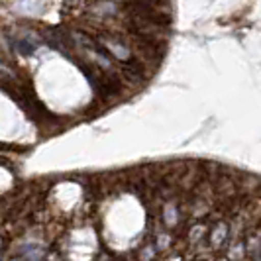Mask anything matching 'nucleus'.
<instances>
[{
  "mask_svg": "<svg viewBox=\"0 0 261 261\" xmlns=\"http://www.w3.org/2000/svg\"><path fill=\"white\" fill-rule=\"evenodd\" d=\"M226 238H228V224L226 222H216L212 228H210V242H212V246H222L224 242H226Z\"/></svg>",
  "mask_w": 261,
  "mask_h": 261,
  "instance_id": "nucleus-2",
  "label": "nucleus"
},
{
  "mask_svg": "<svg viewBox=\"0 0 261 261\" xmlns=\"http://www.w3.org/2000/svg\"><path fill=\"white\" fill-rule=\"evenodd\" d=\"M0 244H2V242H0Z\"/></svg>",
  "mask_w": 261,
  "mask_h": 261,
  "instance_id": "nucleus-4",
  "label": "nucleus"
},
{
  "mask_svg": "<svg viewBox=\"0 0 261 261\" xmlns=\"http://www.w3.org/2000/svg\"><path fill=\"white\" fill-rule=\"evenodd\" d=\"M163 218H165L167 226H175V224L179 222V206L177 204H167L163 208Z\"/></svg>",
  "mask_w": 261,
  "mask_h": 261,
  "instance_id": "nucleus-3",
  "label": "nucleus"
},
{
  "mask_svg": "<svg viewBox=\"0 0 261 261\" xmlns=\"http://www.w3.org/2000/svg\"><path fill=\"white\" fill-rule=\"evenodd\" d=\"M120 71L122 75L128 79L134 85H144L145 81L149 79V71L145 67L144 61L140 59H126V61H120Z\"/></svg>",
  "mask_w": 261,
  "mask_h": 261,
  "instance_id": "nucleus-1",
  "label": "nucleus"
}]
</instances>
